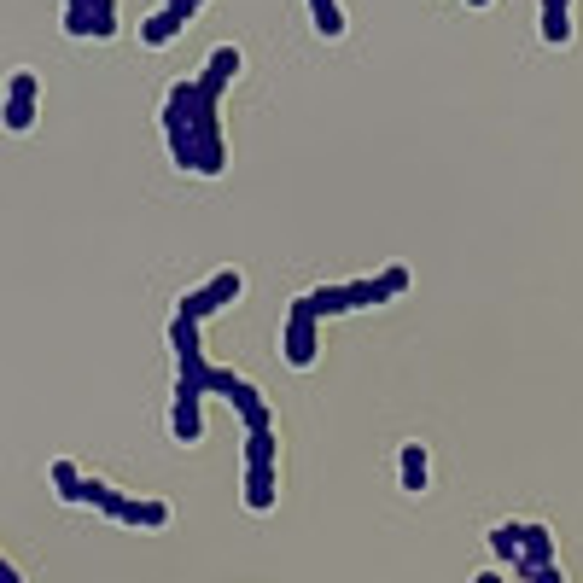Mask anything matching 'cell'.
I'll use <instances>...</instances> for the list:
<instances>
[{"instance_id":"cell-1","label":"cell","mask_w":583,"mask_h":583,"mask_svg":"<svg viewBox=\"0 0 583 583\" xmlns=\"http://www.w3.org/2000/svg\"><path fill=\"white\" fill-rule=\"evenodd\" d=\"M315 327H321V315L309 309V298H298L292 315H286V362L292 368H309L315 362Z\"/></svg>"},{"instance_id":"cell-2","label":"cell","mask_w":583,"mask_h":583,"mask_svg":"<svg viewBox=\"0 0 583 583\" xmlns=\"http://www.w3.org/2000/svg\"><path fill=\"white\" fill-rule=\"evenodd\" d=\"M240 292H245V275H240V269H222V275L210 280L205 292H187V298H181V315H193V321H205L210 309L234 304Z\"/></svg>"},{"instance_id":"cell-3","label":"cell","mask_w":583,"mask_h":583,"mask_svg":"<svg viewBox=\"0 0 583 583\" xmlns=\"http://www.w3.org/2000/svg\"><path fill=\"white\" fill-rule=\"evenodd\" d=\"M275 502H280L275 461H251V467H245V508H251V514H269Z\"/></svg>"},{"instance_id":"cell-4","label":"cell","mask_w":583,"mask_h":583,"mask_svg":"<svg viewBox=\"0 0 583 583\" xmlns=\"http://www.w3.org/2000/svg\"><path fill=\"white\" fill-rule=\"evenodd\" d=\"M6 94H12V105H6V129H30V117H35V76L30 70H12Z\"/></svg>"},{"instance_id":"cell-5","label":"cell","mask_w":583,"mask_h":583,"mask_svg":"<svg viewBox=\"0 0 583 583\" xmlns=\"http://www.w3.org/2000/svg\"><path fill=\"white\" fill-rule=\"evenodd\" d=\"M240 76V47H216L210 53V65H205V76H199V88H205L210 100H222V88Z\"/></svg>"},{"instance_id":"cell-6","label":"cell","mask_w":583,"mask_h":583,"mask_svg":"<svg viewBox=\"0 0 583 583\" xmlns=\"http://www.w3.org/2000/svg\"><path fill=\"white\" fill-rule=\"evenodd\" d=\"M123 525H140V531H164L170 525V502H158V496H146V502H123Z\"/></svg>"},{"instance_id":"cell-7","label":"cell","mask_w":583,"mask_h":583,"mask_svg":"<svg viewBox=\"0 0 583 583\" xmlns=\"http://www.w3.org/2000/svg\"><path fill=\"white\" fill-rule=\"evenodd\" d=\"M566 12H572V0H543V41L549 47H566L572 41V18Z\"/></svg>"},{"instance_id":"cell-8","label":"cell","mask_w":583,"mask_h":583,"mask_svg":"<svg viewBox=\"0 0 583 583\" xmlns=\"http://www.w3.org/2000/svg\"><path fill=\"white\" fill-rule=\"evenodd\" d=\"M426 473H432V461H426V449L420 444H403V490H409V496H420V490H426Z\"/></svg>"},{"instance_id":"cell-9","label":"cell","mask_w":583,"mask_h":583,"mask_svg":"<svg viewBox=\"0 0 583 583\" xmlns=\"http://www.w3.org/2000/svg\"><path fill=\"white\" fill-rule=\"evenodd\" d=\"M181 24H187V18H181V12H170V6H164L158 18H146V24H140V41H146V47H164V41H170V35L181 30Z\"/></svg>"},{"instance_id":"cell-10","label":"cell","mask_w":583,"mask_h":583,"mask_svg":"<svg viewBox=\"0 0 583 583\" xmlns=\"http://www.w3.org/2000/svg\"><path fill=\"white\" fill-rule=\"evenodd\" d=\"M47 479H53V490H59V496H65V502H82V473H76V461H53V467H47Z\"/></svg>"},{"instance_id":"cell-11","label":"cell","mask_w":583,"mask_h":583,"mask_svg":"<svg viewBox=\"0 0 583 583\" xmlns=\"http://www.w3.org/2000/svg\"><path fill=\"white\" fill-rule=\"evenodd\" d=\"M309 12H315V30L327 35V41H339V35H344V12H339V0H309Z\"/></svg>"},{"instance_id":"cell-12","label":"cell","mask_w":583,"mask_h":583,"mask_svg":"<svg viewBox=\"0 0 583 583\" xmlns=\"http://www.w3.org/2000/svg\"><path fill=\"white\" fill-rule=\"evenodd\" d=\"M531 583H560V572H554V566H543V572H537Z\"/></svg>"},{"instance_id":"cell-13","label":"cell","mask_w":583,"mask_h":583,"mask_svg":"<svg viewBox=\"0 0 583 583\" xmlns=\"http://www.w3.org/2000/svg\"><path fill=\"white\" fill-rule=\"evenodd\" d=\"M0 583H24V578H18V572H12V566H0Z\"/></svg>"},{"instance_id":"cell-14","label":"cell","mask_w":583,"mask_h":583,"mask_svg":"<svg viewBox=\"0 0 583 583\" xmlns=\"http://www.w3.org/2000/svg\"><path fill=\"white\" fill-rule=\"evenodd\" d=\"M479 583H502V572H484V578Z\"/></svg>"},{"instance_id":"cell-15","label":"cell","mask_w":583,"mask_h":583,"mask_svg":"<svg viewBox=\"0 0 583 583\" xmlns=\"http://www.w3.org/2000/svg\"><path fill=\"white\" fill-rule=\"evenodd\" d=\"M473 6H490V0H473Z\"/></svg>"}]
</instances>
